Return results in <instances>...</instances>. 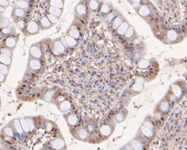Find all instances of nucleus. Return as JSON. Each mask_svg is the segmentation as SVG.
Listing matches in <instances>:
<instances>
[{"mask_svg":"<svg viewBox=\"0 0 187 150\" xmlns=\"http://www.w3.org/2000/svg\"><path fill=\"white\" fill-rule=\"evenodd\" d=\"M74 19L80 21H85L88 19L89 8L87 5V0H81L76 5L74 10Z\"/></svg>","mask_w":187,"mask_h":150,"instance_id":"obj_1","label":"nucleus"},{"mask_svg":"<svg viewBox=\"0 0 187 150\" xmlns=\"http://www.w3.org/2000/svg\"><path fill=\"white\" fill-rule=\"evenodd\" d=\"M40 28L39 23L34 20L28 21L23 30L21 31L22 34L26 37L34 36L39 34Z\"/></svg>","mask_w":187,"mask_h":150,"instance_id":"obj_2","label":"nucleus"},{"mask_svg":"<svg viewBox=\"0 0 187 150\" xmlns=\"http://www.w3.org/2000/svg\"><path fill=\"white\" fill-rule=\"evenodd\" d=\"M43 65L41 60L28 56L26 73L38 72L42 69Z\"/></svg>","mask_w":187,"mask_h":150,"instance_id":"obj_3","label":"nucleus"},{"mask_svg":"<svg viewBox=\"0 0 187 150\" xmlns=\"http://www.w3.org/2000/svg\"><path fill=\"white\" fill-rule=\"evenodd\" d=\"M29 56L32 57L43 60L44 58V52L40 41L32 44L29 49Z\"/></svg>","mask_w":187,"mask_h":150,"instance_id":"obj_4","label":"nucleus"},{"mask_svg":"<svg viewBox=\"0 0 187 150\" xmlns=\"http://www.w3.org/2000/svg\"><path fill=\"white\" fill-rule=\"evenodd\" d=\"M26 16V11L14 5L12 9L11 17L13 21L16 24L18 21L24 20Z\"/></svg>","mask_w":187,"mask_h":150,"instance_id":"obj_5","label":"nucleus"},{"mask_svg":"<svg viewBox=\"0 0 187 150\" xmlns=\"http://www.w3.org/2000/svg\"><path fill=\"white\" fill-rule=\"evenodd\" d=\"M51 46L53 53L55 56H60L63 54L66 48L61 41L60 37L53 39L51 40Z\"/></svg>","mask_w":187,"mask_h":150,"instance_id":"obj_6","label":"nucleus"},{"mask_svg":"<svg viewBox=\"0 0 187 150\" xmlns=\"http://www.w3.org/2000/svg\"><path fill=\"white\" fill-rule=\"evenodd\" d=\"M19 40L18 36H8L3 41L1 46L6 47L15 50L17 44Z\"/></svg>","mask_w":187,"mask_h":150,"instance_id":"obj_7","label":"nucleus"},{"mask_svg":"<svg viewBox=\"0 0 187 150\" xmlns=\"http://www.w3.org/2000/svg\"><path fill=\"white\" fill-rule=\"evenodd\" d=\"M49 146L51 149L61 150L66 149V144L63 137H58L49 141Z\"/></svg>","mask_w":187,"mask_h":150,"instance_id":"obj_8","label":"nucleus"},{"mask_svg":"<svg viewBox=\"0 0 187 150\" xmlns=\"http://www.w3.org/2000/svg\"><path fill=\"white\" fill-rule=\"evenodd\" d=\"M55 94L56 90L54 88H50L44 92L41 99L46 103L54 104L55 102Z\"/></svg>","mask_w":187,"mask_h":150,"instance_id":"obj_9","label":"nucleus"},{"mask_svg":"<svg viewBox=\"0 0 187 150\" xmlns=\"http://www.w3.org/2000/svg\"><path fill=\"white\" fill-rule=\"evenodd\" d=\"M65 34L70 36L77 40L80 39L81 37V33L80 30L74 23H73L71 26L67 29Z\"/></svg>","mask_w":187,"mask_h":150,"instance_id":"obj_10","label":"nucleus"},{"mask_svg":"<svg viewBox=\"0 0 187 150\" xmlns=\"http://www.w3.org/2000/svg\"><path fill=\"white\" fill-rule=\"evenodd\" d=\"M63 117L69 127L76 126L78 121L77 115L73 112H70L67 114H64Z\"/></svg>","mask_w":187,"mask_h":150,"instance_id":"obj_11","label":"nucleus"},{"mask_svg":"<svg viewBox=\"0 0 187 150\" xmlns=\"http://www.w3.org/2000/svg\"><path fill=\"white\" fill-rule=\"evenodd\" d=\"M38 23L40 28V30L41 31L48 30L54 27V25L51 24L45 15H43L40 18Z\"/></svg>","mask_w":187,"mask_h":150,"instance_id":"obj_12","label":"nucleus"},{"mask_svg":"<svg viewBox=\"0 0 187 150\" xmlns=\"http://www.w3.org/2000/svg\"><path fill=\"white\" fill-rule=\"evenodd\" d=\"M57 108L62 113H65L68 112L72 108V103L67 100H64L62 101H57V103H54Z\"/></svg>","mask_w":187,"mask_h":150,"instance_id":"obj_13","label":"nucleus"},{"mask_svg":"<svg viewBox=\"0 0 187 150\" xmlns=\"http://www.w3.org/2000/svg\"><path fill=\"white\" fill-rule=\"evenodd\" d=\"M12 127L14 129V131L15 132V134H17L18 136L22 137L25 132L23 131L22 127L21 125L20 121V118H15L11 120Z\"/></svg>","mask_w":187,"mask_h":150,"instance_id":"obj_14","label":"nucleus"},{"mask_svg":"<svg viewBox=\"0 0 187 150\" xmlns=\"http://www.w3.org/2000/svg\"><path fill=\"white\" fill-rule=\"evenodd\" d=\"M102 4L100 0H87L88 7L93 12L99 11Z\"/></svg>","mask_w":187,"mask_h":150,"instance_id":"obj_15","label":"nucleus"},{"mask_svg":"<svg viewBox=\"0 0 187 150\" xmlns=\"http://www.w3.org/2000/svg\"><path fill=\"white\" fill-rule=\"evenodd\" d=\"M16 33V27L13 23H11L8 26L1 29V34L4 36H11L15 34Z\"/></svg>","mask_w":187,"mask_h":150,"instance_id":"obj_16","label":"nucleus"},{"mask_svg":"<svg viewBox=\"0 0 187 150\" xmlns=\"http://www.w3.org/2000/svg\"><path fill=\"white\" fill-rule=\"evenodd\" d=\"M1 132H3L4 135L5 136L9 137L11 138H13L15 136V132L12 127V124L11 121L9 122L3 128Z\"/></svg>","mask_w":187,"mask_h":150,"instance_id":"obj_17","label":"nucleus"},{"mask_svg":"<svg viewBox=\"0 0 187 150\" xmlns=\"http://www.w3.org/2000/svg\"><path fill=\"white\" fill-rule=\"evenodd\" d=\"M124 20V17L122 14H120L119 12L117 13L116 16L112 21V27L113 29L116 30L118 29Z\"/></svg>","mask_w":187,"mask_h":150,"instance_id":"obj_18","label":"nucleus"},{"mask_svg":"<svg viewBox=\"0 0 187 150\" xmlns=\"http://www.w3.org/2000/svg\"><path fill=\"white\" fill-rule=\"evenodd\" d=\"M63 12V9L58 8L49 5H48L47 9V13L53 15L59 19L61 17Z\"/></svg>","mask_w":187,"mask_h":150,"instance_id":"obj_19","label":"nucleus"},{"mask_svg":"<svg viewBox=\"0 0 187 150\" xmlns=\"http://www.w3.org/2000/svg\"><path fill=\"white\" fill-rule=\"evenodd\" d=\"M64 38L65 39V41H66L68 48H74L78 46V40L73 38V37L69 36L68 35H66V34H65V35L64 36Z\"/></svg>","mask_w":187,"mask_h":150,"instance_id":"obj_20","label":"nucleus"},{"mask_svg":"<svg viewBox=\"0 0 187 150\" xmlns=\"http://www.w3.org/2000/svg\"><path fill=\"white\" fill-rule=\"evenodd\" d=\"M136 9H138L136 11L138 14L143 17L149 16L150 13V9L149 7L146 5H141V6Z\"/></svg>","mask_w":187,"mask_h":150,"instance_id":"obj_21","label":"nucleus"},{"mask_svg":"<svg viewBox=\"0 0 187 150\" xmlns=\"http://www.w3.org/2000/svg\"><path fill=\"white\" fill-rule=\"evenodd\" d=\"M29 126L30 133L34 132L38 128V126L34 119V117L32 116H26L24 117Z\"/></svg>","mask_w":187,"mask_h":150,"instance_id":"obj_22","label":"nucleus"},{"mask_svg":"<svg viewBox=\"0 0 187 150\" xmlns=\"http://www.w3.org/2000/svg\"><path fill=\"white\" fill-rule=\"evenodd\" d=\"M15 5L22 9L27 11L31 8V0H17Z\"/></svg>","mask_w":187,"mask_h":150,"instance_id":"obj_23","label":"nucleus"},{"mask_svg":"<svg viewBox=\"0 0 187 150\" xmlns=\"http://www.w3.org/2000/svg\"><path fill=\"white\" fill-rule=\"evenodd\" d=\"M130 23L126 19L123 21V22L120 25L119 27L117 29V33H118L120 35H124L126 33V31L130 27Z\"/></svg>","mask_w":187,"mask_h":150,"instance_id":"obj_24","label":"nucleus"},{"mask_svg":"<svg viewBox=\"0 0 187 150\" xmlns=\"http://www.w3.org/2000/svg\"><path fill=\"white\" fill-rule=\"evenodd\" d=\"M99 131L100 133L105 137H108L112 133V128L109 125H103L100 127Z\"/></svg>","mask_w":187,"mask_h":150,"instance_id":"obj_25","label":"nucleus"},{"mask_svg":"<svg viewBox=\"0 0 187 150\" xmlns=\"http://www.w3.org/2000/svg\"><path fill=\"white\" fill-rule=\"evenodd\" d=\"M48 5L60 9H64L65 0H47Z\"/></svg>","mask_w":187,"mask_h":150,"instance_id":"obj_26","label":"nucleus"},{"mask_svg":"<svg viewBox=\"0 0 187 150\" xmlns=\"http://www.w3.org/2000/svg\"><path fill=\"white\" fill-rule=\"evenodd\" d=\"M88 137V132L86 129L81 128L77 132V139L82 141H85Z\"/></svg>","mask_w":187,"mask_h":150,"instance_id":"obj_27","label":"nucleus"},{"mask_svg":"<svg viewBox=\"0 0 187 150\" xmlns=\"http://www.w3.org/2000/svg\"><path fill=\"white\" fill-rule=\"evenodd\" d=\"M13 61V57L0 53V63L11 66Z\"/></svg>","mask_w":187,"mask_h":150,"instance_id":"obj_28","label":"nucleus"},{"mask_svg":"<svg viewBox=\"0 0 187 150\" xmlns=\"http://www.w3.org/2000/svg\"><path fill=\"white\" fill-rule=\"evenodd\" d=\"M14 50L12 49H11L9 48L1 46L0 47V53L13 57V54H14Z\"/></svg>","mask_w":187,"mask_h":150,"instance_id":"obj_29","label":"nucleus"},{"mask_svg":"<svg viewBox=\"0 0 187 150\" xmlns=\"http://www.w3.org/2000/svg\"><path fill=\"white\" fill-rule=\"evenodd\" d=\"M20 121L21 125L22 127V128L25 132V133H30V131L29 128V126L28 125V123L25 118V117H22L20 118Z\"/></svg>","mask_w":187,"mask_h":150,"instance_id":"obj_30","label":"nucleus"},{"mask_svg":"<svg viewBox=\"0 0 187 150\" xmlns=\"http://www.w3.org/2000/svg\"><path fill=\"white\" fill-rule=\"evenodd\" d=\"M131 146L134 149L136 150H140L144 149V145L143 144L140 142L139 140L136 139H133L130 142Z\"/></svg>","mask_w":187,"mask_h":150,"instance_id":"obj_31","label":"nucleus"},{"mask_svg":"<svg viewBox=\"0 0 187 150\" xmlns=\"http://www.w3.org/2000/svg\"><path fill=\"white\" fill-rule=\"evenodd\" d=\"M111 9H112L111 5L105 3V4H102L101 7H100V8L99 9V11L101 13L107 15L108 13H109V12H111Z\"/></svg>","mask_w":187,"mask_h":150,"instance_id":"obj_32","label":"nucleus"},{"mask_svg":"<svg viewBox=\"0 0 187 150\" xmlns=\"http://www.w3.org/2000/svg\"><path fill=\"white\" fill-rule=\"evenodd\" d=\"M141 129L143 135L145 136L146 137L150 138L153 137V131L150 129H149L148 128H147L146 127H145V125H144L141 127Z\"/></svg>","mask_w":187,"mask_h":150,"instance_id":"obj_33","label":"nucleus"},{"mask_svg":"<svg viewBox=\"0 0 187 150\" xmlns=\"http://www.w3.org/2000/svg\"><path fill=\"white\" fill-rule=\"evenodd\" d=\"M11 66L3 64L2 63H0V72L3 73L5 76L8 77V74L10 72Z\"/></svg>","mask_w":187,"mask_h":150,"instance_id":"obj_34","label":"nucleus"},{"mask_svg":"<svg viewBox=\"0 0 187 150\" xmlns=\"http://www.w3.org/2000/svg\"><path fill=\"white\" fill-rule=\"evenodd\" d=\"M167 37L171 41H175L178 38V34L174 30H170L167 33Z\"/></svg>","mask_w":187,"mask_h":150,"instance_id":"obj_35","label":"nucleus"},{"mask_svg":"<svg viewBox=\"0 0 187 150\" xmlns=\"http://www.w3.org/2000/svg\"><path fill=\"white\" fill-rule=\"evenodd\" d=\"M172 90L173 94L174 95V96L176 97L180 98L181 96L182 90H181V88L179 86H178L177 85L173 84L172 86Z\"/></svg>","mask_w":187,"mask_h":150,"instance_id":"obj_36","label":"nucleus"},{"mask_svg":"<svg viewBox=\"0 0 187 150\" xmlns=\"http://www.w3.org/2000/svg\"><path fill=\"white\" fill-rule=\"evenodd\" d=\"M149 66V62L146 59L140 60L138 62V66L140 69H146Z\"/></svg>","mask_w":187,"mask_h":150,"instance_id":"obj_37","label":"nucleus"},{"mask_svg":"<svg viewBox=\"0 0 187 150\" xmlns=\"http://www.w3.org/2000/svg\"><path fill=\"white\" fill-rule=\"evenodd\" d=\"M45 15H46L47 17V18L49 19V20H50V21L51 23V24H53L54 26L58 23V21H59V20L60 19L58 17H57V16H54L53 15L48 13H46Z\"/></svg>","mask_w":187,"mask_h":150,"instance_id":"obj_38","label":"nucleus"},{"mask_svg":"<svg viewBox=\"0 0 187 150\" xmlns=\"http://www.w3.org/2000/svg\"><path fill=\"white\" fill-rule=\"evenodd\" d=\"M11 23V22L8 18L1 17H0V28L2 29L6 27Z\"/></svg>","mask_w":187,"mask_h":150,"instance_id":"obj_39","label":"nucleus"},{"mask_svg":"<svg viewBox=\"0 0 187 150\" xmlns=\"http://www.w3.org/2000/svg\"><path fill=\"white\" fill-rule=\"evenodd\" d=\"M134 33H135V30L134 27L131 26H130V27H128V29H127L124 35L126 38H130L133 37V35H134Z\"/></svg>","mask_w":187,"mask_h":150,"instance_id":"obj_40","label":"nucleus"},{"mask_svg":"<svg viewBox=\"0 0 187 150\" xmlns=\"http://www.w3.org/2000/svg\"><path fill=\"white\" fill-rule=\"evenodd\" d=\"M44 128L45 130L48 132H50L53 130V127H54V124L53 122H51L50 120H47L45 122H44Z\"/></svg>","mask_w":187,"mask_h":150,"instance_id":"obj_41","label":"nucleus"},{"mask_svg":"<svg viewBox=\"0 0 187 150\" xmlns=\"http://www.w3.org/2000/svg\"><path fill=\"white\" fill-rule=\"evenodd\" d=\"M116 12L115 11H111V12H109V13H108L106 15V17L105 19L107 20V21L109 23H112V21H113V20L114 19L116 15Z\"/></svg>","mask_w":187,"mask_h":150,"instance_id":"obj_42","label":"nucleus"},{"mask_svg":"<svg viewBox=\"0 0 187 150\" xmlns=\"http://www.w3.org/2000/svg\"><path fill=\"white\" fill-rule=\"evenodd\" d=\"M159 108L162 112H167L169 108V104L167 101H163L161 104Z\"/></svg>","mask_w":187,"mask_h":150,"instance_id":"obj_43","label":"nucleus"},{"mask_svg":"<svg viewBox=\"0 0 187 150\" xmlns=\"http://www.w3.org/2000/svg\"><path fill=\"white\" fill-rule=\"evenodd\" d=\"M132 90L135 91H141L143 90L144 87L141 84L135 83L132 85Z\"/></svg>","mask_w":187,"mask_h":150,"instance_id":"obj_44","label":"nucleus"},{"mask_svg":"<svg viewBox=\"0 0 187 150\" xmlns=\"http://www.w3.org/2000/svg\"><path fill=\"white\" fill-rule=\"evenodd\" d=\"M10 5V1L8 0H0V6L4 7V8H7Z\"/></svg>","mask_w":187,"mask_h":150,"instance_id":"obj_45","label":"nucleus"},{"mask_svg":"<svg viewBox=\"0 0 187 150\" xmlns=\"http://www.w3.org/2000/svg\"><path fill=\"white\" fill-rule=\"evenodd\" d=\"M116 119L118 122H121L124 120V114L122 113H119L116 116Z\"/></svg>","mask_w":187,"mask_h":150,"instance_id":"obj_46","label":"nucleus"},{"mask_svg":"<svg viewBox=\"0 0 187 150\" xmlns=\"http://www.w3.org/2000/svg\"><path fill=\"white\" fill-rule=\"evenodd\" d=\"M144 125H145V127H146L147 128H148L149 129H150V130H153L154 129V126H153V123L150 122V121H145L144 122Z\"/></svg>","mask_w":187,"mask_h":150,"instance_id":"obj_47","label":"nucleus"},{"mask_svg":"<svg viewBox=\"0 0 187 150\" xmlns=\"http://www.w3.org/2000/svg\"><path fill=\"white\" fill-rule=\"evenodd\" d=\"M7 77L6 76H5L3 73H2L1 72H0V84L5 83L7 80Z\"/></svg>","mask_w":187,"mask_h":150,"instance_id":"obj_48","label":"nucleus"},{"mask_svg":"<svg viewBox=\"0 0 187 150\" xmlns=\"http://www.w3.org/2000/svg\"><path fill=\"white\" fill-rule=\"evenodd\" d=\"M135 83H137V84H141V85H143V84L144 83V79L143 78H141V77H139L138 78H136L135 79Z\"/></svg>","mask_w":187,"mask_h":150,"instance_id":"obj_49","label":"nucleus"},{"mask_svg":"<svg viewBox=\"0 0 187 150\" xmlns=\"http://www.w3.org/2000/svg\"><path fill=\"white\" fill-rule=\"evenodd\" d=\"M130 4L135 9H136L137 8H138L140 6H141V3H131Z\"/></svg>","mask_w":187,"mask_h":150,"instance_id":"obj_50","label":"nucleus"},{"mask_svg":"<svg viewBox=\"0 0 187 150\" xmlns=\"http://www.w3.org/2000/svg\"><path fill=\"white\" fill-rule=\"evenodd\" d=\"M124 149H134L131 145H125Z\"/></svg>","mask_w":187,"mask_h":150,"instance_id":"obj_51","label":"nucleus"},{"mask_svg":"<svg viewBox=\"0 0 187 150\" xmlns=\"http://www.w3.org/2000/svg\"><path fill=\"white\" fill-rule=\"evenodd\" d=\"M142 0H131V2H130V3H141Z\"/></svg>","mask_w":187,"mask_h":150,"instance_id":"obj_52","label":"nucleus"},{"mask_svg":"<svg viewBox=\"0 0 187 150\" xmlns=\"http://www.w3.org/2000/svg\"><path fill=\"white\" fill-rule=\"evenodd\" d=\"M8 1H9V0H8Z\"/></svg>","mask_w":187,"mask_h":150,"instance_id":"obj_53","label":"nucleus"}]
</instances>
